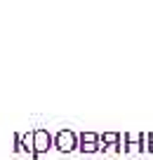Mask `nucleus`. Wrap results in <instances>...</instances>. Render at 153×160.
Returning a JSON list of instances; mask_svg holds the SVG:
<instances>
[{
	"label": "nucleus",
	"instance_id": "nucleus-1",
	"mask_svg": "<svg viewBox=\"0 0 153 160\" xmlns=\"http://www.w3.org/2000/svg\"><path fill=\"white\" fill-rule=\"evenodd\" d=\"M49 148H54L52 134L47 130H31V160H38L40 153H47Z\"/></svg>",
	"mask_w": 153,
	"mask_h": 160
},
{
	"label": "nucleus",
	"instance_id": "nucleus-2",
	"mask_svg": "<svg viewBox=\"0 0 153 160\" xmlns=\"http://www.w3.org/2000/svg\"><path fill=\"white\" fill-rule=\"evenodd\" d=\"M52 141H54V148L61 151V153L78 151V134H75L73 130H59L54 137H52Z\"/></svg>",
	"mask_w": 153,
	"mask_h": 160
},
{
	"label": "nucleus",
	"instance_id": "nucleus-3",
	"mask_svg": "<svg viewBox=\"0 0 153 160\" xmlns=\"http://www.w3.org/2000/svg\"><path fill=\"white\" fill-rule=\"evenodd\" d=\"M78 151L80 153H99L101 151V141H99L97 132H80L78 134Z\"/></svg>",
	"mask_w": 153,
	"mask_h": 160
},
{
	"label": "nucleus",
	"instance_id": "nucleus-4",
	"mask_svg": "<svg viewBox=\"0 0 153 160\" xmlns=\"http://www.w3.org/2000/svg\"><path fill=\"white\" fill-rule=\"evenodd\" d=\"M123 151H137V153H144L146 151V134L144 132H125L123 139H120Z\"/></svg>",
	"mask_w": 153,
	"mask_h": 160
},
{
	"label": "nucleus",
	"instance_id": "nucleus-5",
	"mask_svg": "<svg viewBox=\"0 0 153 160\" xmlns=\"http://www.w3.org/2000/svg\"><path fill=\"white\" fill-rule=\"evenodd\" d=\"M120 139H123V134L120 132H104V134H99V141H101V151L106 148H113V151H123V144H120Z\"/></svg>",
	"mask_w": 153,
	"mask_h": 160
},
{
	"label": "nucleus",
	"instance_id": "nucleus-6",
	"mask_svg": "<svg viewBox=\"0 0 153 160\" xmlns=\"http://www.w3.org/2000/svg\"><path fill=\"white\" fill-rule=\"evenodd\" d=\"M14 153L31 155V132H14Z\"/></svg>",
	"mask_w": 153,
	"mask_h": 160
},
{
	"label": "nucleus",
	"instance_id": "nucleus-7",
	"mask_svg": "<svg viewBox=\"0 0 153 160\" xmlns=\"http://www.w3.org/2000/svg\"><path fill=\"white\" fill-rule=\"evenodd\" d=\"M146 151L153 153V134H151V132H146Z\"/></svg>",
	"mask_w": 153,
	"mask_h": 160
}]
</instances>
